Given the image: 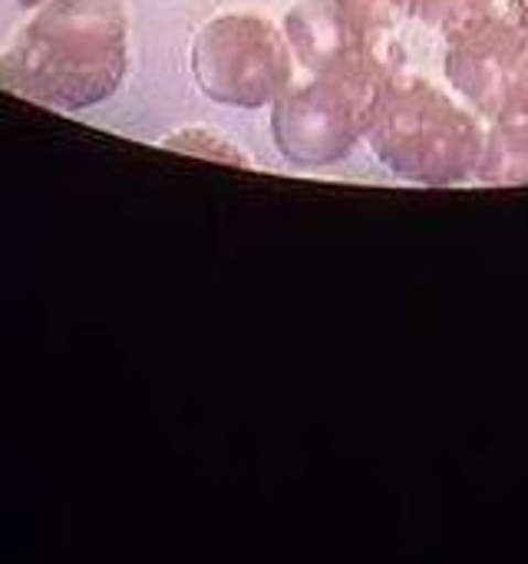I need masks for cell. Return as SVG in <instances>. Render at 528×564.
Masks as SVG:
<instances>
[{"instance_id": "6da1fadb", "label": "cell", "mask_w": 528, "mask_h": 564, "mask_svg": "<svg viewBox=\"0 0 528 564\" xmlns=\"http://www.w3.org/2000/svg\"><path fill=\"white\" fill-rule=\"evenodd\" d=\"M129 66L119 0H46L0 56V86L53 109L109 99Z\"/></svg>"}, {"instance_id": "7a4b0ae2", "label": "cell", "mask_w": 528, "mask_h": 564, "mask_svg": "<svg viewBox=\"0 0 528 564\" xmlns=\"http://www.w3.org/2000/svg\"><path fill=\"white\" fill-rule=\"evenodd\" d=\"M367 142L400 178L417 185H456L479 172L486 132L446 93L420 76H390Z\"/></svg>"}, {"instance_id": "3957f363", "label": "cell", "mask_w": 528, "mask_h": 564, "mask_svg": "<svg viewBox=\"0 0 528 564\" xmlns=\"http://www.w3.org/2000/svg\"><path fill=\"white\" fill-rule=\"evenodd\" d=\"M390 76L394 73L367 43L321 66L311 83L291 86L271 109L278 152L298 169H327L344 162L354 145L367 139Z\"/></svg>"}, {"instance_id": "277c9868", "label": "cell", "mask_w": 528, "mask_h": 564, "mask_svg": "<svg viewBox=\"0 0 528 564\" xmlns=\"http://www.w3.org/2000/svg\"><path fill=\"white\" fill-rule=\"evenodd\" d=\"M291 43L265 17L222 13L192 40V76L222 106H274L291 89Z\"/></svg>"}, {"instance_id": "5b68a950", "label": "cell", "mask_w": 528, "mask_h": 564, "mask_svg": "<svg viewBox=\"0 0 528 564\" xmlns=\"http://www.w3.org/2000/svg\"><path fill=\"white\" fill-rule=\"evenodd\" d=\"M443 69L456 93L493 119L528 79V36L513 17L479 13L446 33Z\"/></svg>"}, {"instance_id": "8992f818", "label": "cell", "mask_w": 528, "mask_h": 564, "mask_svg": "<svg viewBox=\"0 0 528 564\" xmlns=\"http://www.w3.org/2000/svg\"><path fill=\"white\" fill-rule=\"evenodd\" d=\"M284 36L291 43V53H298L311 73H317L321 66L334 63L344 53L370 43V36H364L347 20V13L337 7V0H301L284 17Z\"/></svg>"}, {"instance_id": "52a82bcc", "label": "cell", "mask_w": 528, "mask_h": 564, "mask_svg": "<svg viewBox=\"0 0 528 564\" xmlns=\"http://www.w3.org/2000/svg\"><path fill=\"white\" fill-rule=\"evenodd\" d=\"M337 7L364 36L374 40L377 33L394 30L403 20H420L450 33L466 20L489 13L493 0H337Z\"/></svg>"}, {"instance_id": "ba28073f", "label": "cell", "mask_w": 528, "mask_h": 564, "mask_svg": "<svg viewBox=\"0 0 528 564\" xmlns=\"http://www.w3.org/2000/svg\"><path fill=\"white\" fill-rule=\"evenodd\" d=\"M476 175L489 185H528V79L493 116Z\"/></svg>"}, {"instance_id": "9c48e42d", "label": "cell", "mask_w": 528, "mask_h": 564, "mask_svg": "<svg viewBox=\"0 0 528 564\" xmlns=\"http://www.w3.org/2000/svg\"><path fill=\"white\" fill-rule=\"evenodd\" d=\"M165 145H169V149H179V152H188V155L212 159V162L248 165V159H245L231 142H225L222 135H215V132H208V129H185V132H175Z\"/></svg>"}, {"instance_id": "30bf717a", "label": "cell", "mask_w": 528, "mask_h": 564, "mask_svg": "<svg viewBox=\"0 0 528 564\" xmlns=\"http://www.w3.org/2000/svg\"><path fill=\"white\" fill-rule=\"evenodd\" d=\"M513 20L519 23V30L528 36V0H513Z\"/></svg>"}, {"instance_id": "8fae6325", "label": "cell", "mask_w": 528, "mask_h": 564, "mask_svg": "<svg viewBox=\"0 0 528 564\" xmlns=\"http://www.w3.org/2000/svg\"><path fill=\"white\" fill-rule=\"evenodd\" d=\"M17 7H26V10H33V7H43L46 0H13Z\"/></svg>"}]
</instances>
